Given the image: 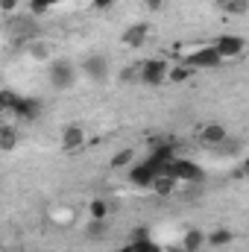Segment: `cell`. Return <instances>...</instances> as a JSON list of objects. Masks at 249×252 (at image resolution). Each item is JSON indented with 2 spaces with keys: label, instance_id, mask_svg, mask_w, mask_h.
I'll return each mask as SVG.
<instances>
[{
  "label": "cell",
  "instance_id": "cell-11",
  "mask_svg": "<svg viewBox=\"0 0 249 252\" xmlns=\"http://www.w3.org/2000/svg\"><path fill=\"white\" fill-rule=\"evenodd\" d=\"M226 138H229V132H226V126H223V124L199 126V141H202V144H208V147H217V144H223Z\"/></svg>",
  "mask_w": 249,
  "mask_h": 252
},
{
  "label": "cell",
  "instance_id": "cell-5",
  "mask_svg": "<svg viewBox=\"0 0 249 252\" xmlns=\"http://www.w3.org/2000/svg\"><path fill=\"white\" fill-rule=\"evenodd\" d=\"M156 173H161V167H158L153 158H147V161H141V164H129V182L138 185V188H150V182H153Z\"/></svg>",
  "mask_w": 249,
  "mask_h": 252
},
{
  "label": "cell",
  "instance_id": "cell-17",
  "mask_svg": "<svg viewBox=\"0 0 249 252\" xmlns=\"http://www.w3.org/2000/svg\"><path fill=\"white\" fill-rule=\"evenodd\" d=\"M27 53H30V59L44 62V59H50V44L41 38H32V41H27Z\"/></svg>",
  "mask_w": 249,
  "mask_h": 252
},
{
  "label": "cell",
  "instance_id": "cell-14",
  "mask_svg": "<svg viewBox=\"0 0 249 252\" xmlns=\"http://www.w3.org/2000/svg\"><path fill=\"white\" fill-rule=\"evenodd\" d=\"M41 115V100H32V97H21V106L15 112L18 121H35Z\"/></svg>",
  "mask_w": 249,
  "mask_h": 252
},
{
  "label": "cell",
  "instance_id": "cell-21",
  "mask_svg": "<svg viewBox=\"0 0 249 252\" xmlns=\"http://www.w3.org/2000/svg\"><path fill=\"white\" fill-rule=\"evenodd\" d=\"M190 73H193V67H187V64L179 67V64H176L173 70H167V79H170V82H187V79H190Z\"/></svg>",
  "mask_w": 249,
  "mask_h": 252
},
{
  "label": "cell",
  "instance_id": "cell-12",
  "mask_svg": "<svg viewBox=\"0 0 249 252\" xmlns=\"http://www.w3.org/2000/svg\"><path fill=\"white\" fill-rule=\"evenodd\" d=\"M147 35H150V27L147 24H132V27H126V32H124V44L132 47V50H138V47H144Z\"/></svg>",
  "mask_w": 249,
  "mask_h": 252
},
{
  "label": "cell",
  "instance_id": "cell-29",
  "mask_svg": "<svg viewBox=\"0 0 249 252\" xmlns=\"http://www.w3.org/2000/svg\"><path fill=\"white\" fill-rule=\"evenodd\" d=\"M3 252H21V250H12V247H9V250H3Z\"/></svg>",
  "mask_w": 249,
  "mask_h": 252
},
{
  "label": "cell",
  "instance_id": "cell-7",
  "mask_svg": "<svg viewBox=\"0 0 249 252\" xmlns=\"http://www.w3.org/2000/svg\"><path fill=\"white\" fill-rule=\"evenodd\" d=\"M223 62L220 59V53L214 50V47H199V50H193V53H187L185 56V64L187 67H217V64Z\"/></svg>",
  "mask_w": 249,
  "mask_h": 252
},
{
  "label": "cell",
  "instance_id": "cell-28",
  "mask_svg": "<svg viewBox=\"0 0 249 252\" xmlns=\"http://www.w3.org/2000/svg\"><path fill=\"white\" fill-rule=\"evenodd\" d=\"M147 6H150V9H161V6H164V0H147Z\"/></svg>",
  "mask_w": 249,
  "mask_h": 252
},
{
  "label": "cell",
  "instance_id": "cell-22",
  "mask_svg": "<svg viewBox=\"0 0 249 252\" xmlns=\"http://www.w3.org/2000/svg\"><path fill=\"white\" fill-rule=\"evenodd\" d=\"M56 3H64V0H30V15H44L50 6H56Z\"/></svg>",
  "mask_w": 249,
  "mask_h": 252
},
{
  "label": "cell",
  "instance_id": "cell-24",
  "mask_svg": "<svg viewBox=\"0 0 249 252\" xmlns=\"http://www.w3.org/2000/svg\"><path fill=\"white\" fill-rule=\"evenodd\" d=\"M91 217H94V220H106V217H109V205H106L103 199H94V202H91Z\"/></svg>",
  "mask_w": 249,
  "mask_h": 252
},
{
  "label": "cell",
  "instance_id": "cell-9",
  "mask_svg": "<svg viewBox=\"0 0 249 252\" xmlns=\"http://www.w3.org/2000/svg\"><path fill=\"white\" fill-rule=\"evenodd\" d=\"M121 252H161V247L147 235V229H138V232L132 235V241H129Z\"/></svg>",
  "mask_w": 249,
  "mask_h": 252
},
{
  "label": "cell",
  "instance_id": "cell-26",
  "mask_svg": "<svg viewBox=\"0 0 249 252\" xmlns=\"http://www.w3.org/2000/svg\"><path fill=\"white\" fill-rule=\"evenodd\" d=\"M135 79H138V70H132V67L121 70V82H135Z\"/></svg>",
  "mask_w": 249,
  "mask_h": 252
},
{
  "label": "cell",
  "instance_id": "cell-3",
  "mask_svg": "<svg viewBox=\"0 0 249 252\" xmlns=\"http://www.w3.org/2000/svg\"><path fill=\"white\" fill-rule=\"evenodd\" d=\"M9 30H12L15 38H27V41H32V38L41 35V27H38L35 15H15L12 24H9Z\"/></svg>",
  "mask_w": 249,
  "mask_h": 252
},
{
  "label": "cell",
  "instance_id": "cell-18",
  "mask_svg": "<svg viewBox=\"0 0 249 252\" xmlns=\"http://www.w3.org/2000/svg\"><path fill=\"white\" fill-rule=\"evenodd\" d=\"M85 235H88L91 241L106 238V235H109V217H106V220H94V217H91V220L85 223Z\"/></svg>",
  "mask_w": 249,
  "mask_h": 252
},
{
  "label": "cell",
  "instance_id": "cell-6",
  "mask_svg": "<svg viewBox=\"0 0 249 252\" xmlns=\"http://www.w3.org/2000/svg\"><path fill=\"white\" fill-rule=\"evenodd\" d=\"M82 70H85V76H88L91 82H106V79H109V59L100 56V53H91V56H85Z\"/></svg>",
  "mask_w": 249,
  "mask_h": 252
},
{
  "label": "cell",
  "instance_id": "cell-20",
  "mask_svg": "<svg viewBox=\"0 0 249 252\" xmlns=\"http://www.w3.org/2000/svg\"><path fill=\"white\" fill-rule=\"evenodd\" d=\"M205 244H211V247H226V244H232V232H229V229H220V232L208 235Z\"/></svg>",
  "mask_w": 249,
  "mask_h": 252
},
{
  "label": "cell",
  "instance_id": "cell-27",
  "mask_svg": "<svg viewBox=\"0 0 249 252\" xmlns=\"http://www.w3.org/2000/svg\"><path fill=\"white\" fill-rule=\"evenodd\" d=\"M91 6H94V9H112L115 0H91Z\"/></svg>",
  "mask_w": 249,
  "mask_h": 252
},
{
  "label": "cell",
  "instance_id": "cell-16",
  "mask_svg": "<svg viewBox=\"0 0 249 252\" xmlns=\"http://www.w3.org/2000/svg\"><path fill=\"white\" fill-rule=\"evenodd\" d=\"M205 247V235L199 232V229H187L185 238H182V250L185 252H199Z\"/></svg>",
  "mask_w": 249,
  "mask_h": 252
},
{
  "label": "cell",
  "instance_id": "cell-8",
  "mask_svg": "<svg viewBox=\"0 0 249 252\" xmlns=\"http://www.w3.org/2000/svg\"><path fill=\"white\" fill-rule=\"evenodd\" d=\"M214 50L220 53V59H232V56H241L247 50V41L241 35H223V38H217Z\"/></svg>",
  "mask_w": 249,
  "mask_h": 252
},
{
  "label": "cell",
  "instance_id": "cell-13",
  "mask_svg": "<svg viewBox=\"0 0 249 252\" xmlns=\"http://www.w3.org/2000/svg\"><path fill=\"white\" fill-rule=\"evenodd\" d=\"M18 141H21L18 126L15 124H0V150H3V153H12V150L18 147Z\"/></svg>",
  "mask_w": 249,
  "mask_h": 252
},
{
  "label": "cell",
  "instance_id": "cell-10",
  "mask_svg": "<svg viewBox=\"0 0 249 252\" xmlns=\"http://www.w3.org/2000/svg\"><path fill=\"white\" fill-rule=\"evenodd\" d=\"M85 144V129L79 124H67L62 132V150H67V153H73V150H79Z\"/></svg>",
  "mask_w": 249,
  "mask_h": 252
},
{
  "label": "cell",
  "instance_id": "cell-2",
  "mask_svg": "<svg viewBox=\"0 0 249 252\" xmlns=\"http://www.w3.org/2000/svg\"><path fill=\"white\" fill-rule=\"evenodd\" d=\"M47 79H50V88L67 91V88L76 85V70H73V64L67 62V59H56V62H50Z\"/></svg>",
  "mask_w": 249,
  "mask_h": 252
},
{
  "label": "cell",
  "instance_id": "cell-15",
  "mask_svg": "<svg viewBox=\"0 0 249 252\" xmlns=\"http://www.w3.org/2000/svg\"><path fill=\"white\" fill-rule=\"evenodd\" d=\"M150 188L156 190L158 196H170L173 190L179 188V182H176L170 173H156V176H153V182H150Z\"/></svg>",
  "mask_w": 249,
  "mask_h": 252
},
{
  "label": "cell",
  "instance_id": "cell-30",
  "mask_svg": "<svg viewBox=\"0 0 249 252\" xmlns=\"http://www.w3.org/2000/svg\"><path fill=\"white\" fill-rule=\"evenodd\" d=\"M0 124H3V115H0Z\"/></svg>",
  "mask_w": 249,
  "mask_h": 252
},
{
  "label": "cell",
  "instance_id": "cell-4",
  "mask_svg": "<svg viewBox=\"0 0 249 252\" xmlns=\"http://www.w3.org/2000/svg\"><path fill=\"white\" fill-rule=\"evenodd\" d=\"M167 62H161V59H150V62L141 64V70H138V79L144 82V85H161V82H167Z\"/></svg>",
  "mask_w": 249,
  "mask_h": 252
},
{
  "label": "cell",
  "instance_id": "cell-19",
  "mask_svg": "<svg viewBox=\"0 0 249 252\" xmlns=\"http://www.w3.org/2000/svg\"><path fill=\"white\" fill-rule=\"evenodd\" d=\"M223 9L226 15H247L249 0H223Z\"/></svg>",
  "mask_w": 249,
  "mask_h": 252
},
{
  "label": "cell",
  "instance_id": "cell-23",
  "mask_svg": "<svg viewBox=\"0 0 249 252\" xmlns=\"http://www.w3.org/2000/svg\"><path fill=\"white\" fill-rule=\"evenodd\" d=\"M132 158H135V150H121V153L112 158V167H115V170H121V167H129V164H132Z\"/></svg>",
  "mask_w": 249,
  "mask_h": 252
},
{
  "label": "cell",
  "instance_id": "cell-1",
  "mask_svg": "<svg viewBox=\"0 0 249 252\" xmlns=\"http://www.w3.org/2000/svg\"><path fill=\"white\" fill-rule=\"evenodd\" d=\"M161 173H170L176 182H190V185L205 182V170H202L196 161H190V158H179V156H173V158L164 164Z\"/></svg>",
  "mask_w": 249,
  "mask_h": 252
},
{
  "label": "cell",
  "instance_id": "cell-25",
  "mask_svg": "<svg viewBox=\"0 0 249 252\" xmlns=\"http://www.w3.org/2000/svg\"><path fill=\"white\" fill-rule=\"evenodd\" d=\"M15 9H18V0H0V12L3 15H12Z\"/></svg>",
  "mask_w": 249,
  "mask_h": 252
}]
</instances>
